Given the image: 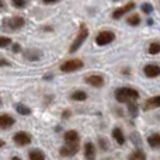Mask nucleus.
<instances>
[{
  "label": "nucleus",
  "instance_id": "13",
  "mask_svg": "<svg viewBox=\"0 0 160 160\" xmlns=\"http://www.w3.org/2000/svg\"><path fill=\"white\" fill-rule=\"evenodd\" d=\"M24 56L28 61H39L42 58V52L38 49H27L24 52Z\"/></svg>",
  "mask_w": 160,
  "mask_h": 160
},
{
  "label": "nucleus",
  "instance_id": "21",
  "mask_svg": "<svg viewBox=\"0 0 160 160\" xmlns=\"http://www.w3.org/2000/svg\"><path fill=\"white\" fill-rule=\"evenodd\" d=\"M16 111L20 114V115H30L31 114V108H28L27 105H24V104H17Z\"/></svg>",
  "mask_w": 160,
  "mask_h": 160
},
{
  "label": "nucleus",
  "instance_id": "1",
  "mask_svg": "<svg viewBox=\"0 0 160 160\" xmlns=\"http://www.w3.org/2000/svg\"><path fill=\"white\" fill-rule=\"evenodd\" d=\"M139 98V91L131 87H121L115 90V100L118 102H135Z\"/></svg>",
  "mask_w": 160,
  "mask_h": 160
},
{
  "label": "nucleus",
  "instance_id": "20",
  "mask_svg": "<svg viewBox=\"0 0 160 160\" xmlns=\"http://www.w3.org/2000/svg\"><path fill=\"white\" fill-rule=\"evenodd\" d=\"M70 97H72V100H75V101H84V100L87 98V94L82 90H76V91H73Z\"/></svg>",
  "mask_w": 160,
  "mask_h": 160
},
{
  "label": "nucleus",
  "instance_id": "4",
  "mask_svg": "<svg viewBox=\"0 0 160 160\" xmlns=\"http://www.w3.org/2000/svg\"><path fill=\"white\" fill-rule=\"evenodd\" d=\"M82 68H83V62L80 59H70V61H66L61 65V70L65 73L76 72V70L82 69Z\"/></svg>",
  "mask_w": 160,
  "mask_h": 160
},
{
  "label": "nucleus",
  "instance_id": "22",
  "mask_svg": "<svg viewBox=\"0 0 160 160\" xmlns=\"http://www.w3.org/2000/svg\"><path fill=\"white\" fill-rule=\"evenodd\" d=\"M149 53L150 55H158V53H160V42L158 41H155V42H152V44L149 45Z\"/></svg>",
  "mask_w": 160,
  "mask_h": 160
},
{
  "label": "nucleus",
  "instance_id": "32",
  "mask_svg": "<svg viewBox=\"0 0 160 160\" xmlns=\"http://www.w3.org/2000/svg\"><path fill=\"white\" fill-rule=\"evenodd\" d=\"M62 117H63V118H66V117H68V118H69V117H70V111H63V114H62Z\"/></svg>",
  "mask_w": 160,
  "mask_h": 160
},
{
  "label": "nucleus",
  "instance_id": "27",
  "mask_svg": "<svg viewBox=\"0 0 160 160\" xmlns=\"http://www.w3.org/2000/svg\"><path fill=\"white\" fill-rule=\"evenodd\" d=\"M142 11H143V13H146V14H150L153 11L152 4H150V3H143V4H142Z\"/></svg>",
  "mask_w": 160,
  "mask_h": 160
},
{
  "label": "nucleus",
  "instance_id": "9",
  "mask_svg": "<svg viewBox=\"0 0 160 160\" xmlns=\"http://www.w3.org/2000/svg\"><path fill=\"white\" fill-rule=\"evenodd\" d=\"M135 8V3L133 2H131V3H128V4H125V6H122V7H119V8H117L115 11L112 13V18H115V20H118V18H121L124 14H127L128 11H131V10H133Z\"/></svg>",
  "mask_w": 160,
  "mask_h": 160
},
{
  "label": "nucleus",
  "instance_id": "16",
  "mask_svg": "<svg viewBox=\"0 0 160 160\" xmlns=\"http://www.w3.org/2000/svg\"><path fill=\"white\" fill-rule=\"evenodd\" d=\"M148 143H149V146L153 148V149L160 148V133H152V135L148 138Z\"/></svg>",
  "mask_w": 160,
  "mask_h": 160
},
{
  "label": "nucleus",
  "instance_id": "29",
  "mask_svg": "<svg viewBox=\"0 0 160 160\" xmlns=\"http://www.w3.org/2000/svg\"><path fill=\"white\" fill-rule=\"evenodd\" d=\"M102 145V149H107V143H105V139H100V146Z\"/></svg>",
  "mask_w": 160,
  "mask_h": 160
},
{
  "label": "nucleus",
  "instance_id": "8",
  "mask_svg": "<svg viewBox=\"0 0 160 160\" xmlns=\"http://www.w3.org/2000/svg\"><path fill=\"white\" fill-rule=\"evenodd\" d=\"M143 73L146 78H158V76H160V66L159 65H153V63H149L146 65V66L143 68Z\"/></svg>",
  "mask_w": 160,
  "mask_h": 160
},
{
  "label": "nucleus",
  "instance_id": "25",
  "mask_svg": "<svg viewBox=\"0 0 160 160\" xmlns=\"http://www.w3.org/2000/svg\"><path fill=\"white\" fill-rule=\"evenodd\" d=\"M11 3L17 8H24L27 6V0H11Z\"/></svg>",
  "mask_w": 160,
  "mask_h": 160
},
{
  "label": "nucleus",
  "instance_id": "30",
  "mask_svg": "<svg viewBox=\"0 0 160 160\" xmlns=\"http://www.w3.org/2000/svg\"><path fill=\"white\" fill-rule=\"evenodd\" d=\"M44 3H47V4H52V3H56V2H59V0H42Z\"/></svg>",
  "mask_w": 160,
  "mask_h": 160
},
{
  "label": "nucleus",
  "instance_id": "6",
  "mask_svg": "<svg viewBox=\"0 0 160 160\" xmlns=\"http://www.w3.org/2000/svg\"><path fill=\"white\" fill-rule=\"evenodd\" d=\"M78 152H79V142H76V143H66L59 150L61 156H63V158H72Z\"/></svg>",
  "mask_w": 160,
  "mask_h": 160
},
{
  "label": "nucleus",
  "instance_id": "15",
  "mask_svg": "<svg viewBox=\"0 0 160 160\" xmlns=\"http://www.w3.org/2000/svg\"><path fill=\"white\" fill-rule=\"evenodd\" d=\"M79 141V133L75 129H70L65 133V142L66 143H76Z\"/></svg>",
  "mask_w": 160,
  "mask_h": 160
},
{
  "label": "nucleus",
  "instance_id": "5",
  "mask_svg": "<svg viewBox=\"0 0 160 160\" xmlns=\"http://www.w3.org/2000/svg\"><path fill=\"white\" fill-rule=\"evenodd\" d=\"M114 39H115V34H114L112 31H101V32L96 37V44L104 47V45L111 44Z\"/></svg>",
  "mask_w": 160,
  "mask_h": 160
},
{
  "label": "nucleus",
  "instance_id": "31",
  "mask_svg": "<svg viewBox=\"0 0 160 160\" xmlns=\"http://www.w3.org/2000/svg\"><path fill=\"white\" fill-rule=\"evenodd\" d=\"M13 51H14L16 53H17V52H20V45H17V44H16V45H13Z\"/></svg>",
  "mask_w": 160,
  "mask_h": 160
},
{
  "label": "nucleus",
  "instance_id": "14",
  "mask_svg": "<svg viewBox=\"0 0 160 160\" xmlns=\"http://www.w3.org/2000/svg\"><path fill=\"white\" fill-rule=\"evenodd\" d=\"M160 107V96H155L149 98L145 102V110H153V108Z\"/></svg>",
  "mask_w": 160,
  "mask_h": 160
},
{
  "label": "nucleus",
  "instance_id": "17",
  "mask_svg": "<svg viewBox=\"0 0 160 160\" xmlns=\"http://www.w3.org/2000/svg\"><path fill=\"white\" fill-rule=\"evenodd\" d=\"M112 136H114V139L117 141V143L118 145H124L125 143V136H124V132H122L119 128H114V131H112Z\"/></svg>",
  "mask_w": 160,
  "mask_h": 160
},
{
  "label": "nucleus",
  "instance_id": "28",
  "mask_svg": "<svg viewBox=\"0 0 160 160\" xmlns=\"http://www.w3.org/2000/svg\"><path fill=\"white\" fill-rule=\"evenodd\" d=\"M8 65H10V63H8V62L6 61L4 58H2V59H0V66H8Z\"/></svg>",
  "mask_w": 160,
  "mask_h": 160
},
{
  "label": "nucleus",
  "instance_id": "10",
  "mask_svg": "<svg viewBox=\"0 0 160 160\" xmlns=\"http://www.w3.org/2000/svg\"><path fill=\"white\" fill-rule=\"evenodd\" d=\"M14 122H16V119L11 115H8V114H2V115H0V128H2V129H8V128H11L14 125Z\"/></svg>",
  "mask_w": 160,
  "mask_h": 160
},
{
  "label": "nucleus",
  "instance_id": "2",
  "mask_svg": "<svg viewBox=\"0 0 160 160\" xmlns=\"http://www.w3.org/2000/svg\"><path fill=\"white\" fill-rule=\"evenodd\" d=\"M87 37H88V30H87V27H86V24H82V25H80V28H79L78 37H76L75 41H73V44H72V47H70L69 52H72V53L76 52V51H78L79 48L83 45V42L87 39Z\"/></svg>",
  "mask_w": 160,
  "mask_h": 160
},
{
  "label": "nucleus",
  "instance_id": "18",
  "mask_svg": "<svg viewBox=\"0 0 160 160\" xmlns=\"http://www.w3.org/2000/svg\"><path fill=\"white\" fill-rule=\"evenodd\" d=\"M28 158H30V160H45V155L42 150L32 149L30 153H28Z\"/></svg>",
  "mask_w": 160,
  "mask_h": 160
},
{
  "label": "nucleus",
  "instance_id": "33",
  "mask_svg": "<svg viewBox=\"0 0 160 160\" xmlns=\"http://www.w3.org/2000/svg\"><path fill=\"white\" fill-rule=\"evenodd\" d=\"M11 160H21V159H20V158H13Z\"/></svg>",
  "mask_w": 160,
  "mask_h": 160
},
{
  "label": "nucleus",
  "instance_id": "7",
  "mask_svg": "<svg viewBox=\"0 0 160 160\" xmlns=\"http://www.w3.org/2000/svg\"><path fill=\"white\" fill-rule=\"evenodd\" d=\"M14 142L18 146H27L31 143V136L27 132H17L14 135Z\"/></svg>",
  "mask_w": 160,
  "mask_h": 160
},
{
  "label": "nucleus",
  "instance_id": "23",
  "mask_svg": "<svg viewBox=\"0 0 160 160\" xmlns=\"http://www.w3.org/2000/svg\"><path fill=\"white\" fill-rule=\"evenodd\" d=\"M138 108H139V107L135 104V102H129V104H128V112H129V115L132 117V118L138 117V112H139Z\"/></svg>",
  "mask_w": 160,
  "mask_h": 160
},
{
  "label": "nucleus",
  "instance_id": "12",
  "mask_svg": "<svg viewBox=\"0 0 160 160\" xmlns=\"http://www.w3.org/2000/svg\"><path fill=\"white\" fill-rule=\"evenodd\" d=\"M84 158L86 160H96V146L91 142L84 145Z\"/></svg>",
  "mask_w": 160,
  "mask_h": 160
},
{
  "label": "nucleus",
  "instance_id": "24",
  "mask_svg": "<svg viewBox=\"0 0 160 160\" xmlns=\"http://www.w3.org/2000/svg\"><path fill=\"white\" fill-rule=\"evenodd\" d=\"M127 22H128L129 25H133V27H135V25H139V24H141V17H139L138 14H133V16L128 17V18H127Z\"/></svg>",
  "mask_w": 160,
  "mask_h": 160
},
{
  "label": "nucleus",
  "instance_id": "3",
  "mask_svg": "<svg viewBox=\"0 0 160 160\" xmlns=\"http://www.w3.org/2000/svg\"><path fill=\"white\" fill-rule=\"evenodd\" d=\"M24 24H25V20L20 16L7 18L3 22V25H4V28H7V31H18L21 27H24Z\"/></svg>",
  "mask_w": 160,
  "mask_h": 160
},
{
  "label": "nucleus",
  "instance_id": "26",
  "mask_svg": "<svg viewBox=\"0 0 160 160\" xmlns=\"http://www.w3.org/2000/svg\"><path fill=\"white\" fill-rule=\"evenodd\" d=\"M10 44H11L10 38H7V37H0V48H6Z\"/></svg>",
  "mask_w": 160,
  "mask_h": 160
},
{
  "label": "nucleus",
  "instance_id": "11",
  "mask_svg": "<svg viewBox=\"0 0 160 160\" xmlns=\"http://www.w3.org/2000/svg\"><path fill=\"white\" fill-rule=\"evenodd\" d=\"M86 83L93 86V87H101L104 84V78L100 75H91L88 78H86Z\"/></svg>",
  "mask_w": 160,
  "mask_h": 160
},
{
  "label": "nucleus",
  "instance_id": "19",
  "mask_svg": "<svg viewBox=\"0 0 160 160\" xmlns=\"http://www.w3.org/2000/svg\"><path fill=\"white\" fill-rule=\"evenodd\" d=\"M128 160H146V155H145V152H142V150H133L129 155Z\"/></svg>",
  "mask_w": 160,
  "mask_h": 160
}]
</instances>
